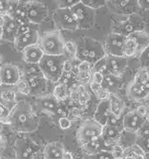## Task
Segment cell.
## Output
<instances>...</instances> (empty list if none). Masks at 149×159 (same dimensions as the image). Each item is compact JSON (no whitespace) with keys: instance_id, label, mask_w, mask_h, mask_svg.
<instances>
[{"instance_id":"6da1fadb","label":"cell","mask_w":149,"mask_h":159,"mask_svg":"<svg viewBox=\"0 0 149 159\" xmlns=\"http://www.w3.org/2000/svg\"><path fill=\"white\" fill-rule=\"evenodd\" d=\"M38 123L36 112L25 100L19 101L11 111L9 125L18 133H33L37 129Z\"/></svg>"},{"instance_id":"7a4b0ae2","label":"cell","mask_w":149,"mask_h":159,"mask_svg":"<svg viewBox=\"0 0 149 159\" xmlns=\"http://www.w3.org/2000/svg\"><path fill=\"white\" fill-rule=\"evenodd\" d=\"M105 56V49L98 40L92 38H83L78 45L77 60L79 61H86L94 66Z\"/></svg>"},{"instance_id":"3957f363","label":"cell","mask_w":149,"mask_h":159,"mask_svg":"<svg viewBox=\"0 0 149 159\" xmlns=\"http://www.w3.org/2000/svg\"><path fill=\"white\" fill-rule=\"evenodd\" d=\"M67 58L64 55H44L38 66L46 80L58 83L63 74V63Z\"/></svg>"},{"instance_id":"277c9868","label":"cell","mask_w":149,"mask_h":159,"mask_svg":"<svg viewBox=\"0 0 149 159\" xmlns=\"http://www.w3.org/2000/svg\"><path fill=\"white\" fill-rule=\"evenodd\" d=\"M65 41L59 31H51L44 33L39 36L38 45L45 55L58 56L64 53Z\"/></svg>"},{"instance_id":"5b68a950","label":"cell","mask_w":149,"mask_h":159,"mask_svg":"<svg viewBox=\"0 0 149 159\" xmlns=\"http://www.w3.org/2000/svg\"><path fill=\"white\" fill-rule=\"evenodd\" d=\"M149 46V34L145 31H139L126 36L123 57L140 56L142 52Z\"/></svg>"},{"instance_id":"8992f818","label":"cell","mask_w":149,"mask_h":159,"mask_svg":"<svg viewBox=\"0 0 149 159\" xmlns=\"http://www.w3.org/2000/svg\"><path fill=\"white\" fill-rule=\"evenodd\" d=\"M144 21L142 16L135 13L129 16H124L123 19L118 21L112 28V33L128 36L135 32L144 31Z\"/></svg>"},{"instance_id":"52a82bcc","label":"cell","mask_w":149,"mask_h":159,"mask_svg":"<svg viewBox=\"0 0 149 159\" xmlns=\"http://www.w3.org/2000/svg\"><path fill=\"white\" fill-rule=\"evenodd\" d=\"M103 126L97 122L95 119L85 120L78 129L77 138L81 146L97 137L101 136Z\"/></svg>"},{"instance_id":"ba28073f","label":"cell","mask_w":149,"mask_h":159,"mask_svg":"<svg viewBox=\"0 0 149 159\" xmlns=\"http://www.w3.org/2000/svg\"><path fill=\"white\" fill-rule=\"evenodd\" d=\"M74 16L77 18L78 28L79 29H90L95 24V10L85 6L80 0L76 6L72 9Z\"/></svg>"},{"instance_id":"9c48e42d","label":"cell","mask_w":149,"mask_h":159,"mask_svg":"<svg viewBox=\"0 0 149 159\" xmlns=\"http://www.w3.org/2000/svg\"><path fill=\"white\" fill-rule=\"evenodd\" d=\"M108 10L118 16H129L135 14L140 9L138 1L132 0H115V1H106Z\"/></svg>"},{"instance_id":"30bf717a","label":"cell","mask_w":149,"mask_h":159,"mask_svg":"<svg viewBox=\"0 0 149 159\" xmlns=\"http://www.w3.org/2000/svg\"><path fill=\"white\" fill-rule=\"evenodd\" d=\"M55 25L64 30L74 31L78 29L77 18L71 9H60L58 8L53 16Z\"/></svg>"},{"instance_id":"8fae6325","label":"cell","mask_w":149,"mask_h":159,"mask_svg":"<svg viewBox=\"0 0 149 159\" xmlns=\"http://www.w3.org/2000/svg\"><path fill=\"white\" fill-rule=\"evenodd\" d=\"M126 36H123L118 34L111 33L105 38V52L106 55L112 56H123L124 45H125Z\"/></svg>"},{"instance_id":"7c38bea8","label":"cell","mask_w":149,"mask_h":159,"mask_svg":"<svg viewBox=\"0 0 149 159\" xmlns=\"http://www.w3.org/2000/svg\"><path fill=\"white\" fill-rule=\"evenodd\" d=\"M27 13L30 23L38 26L46 19L48 9L38 1H27Z\"/></svg>"},{"instance_id":"4fadbf2b","label":"cell","mask_w":149,"mask_h":159,"mask_svg":"<svg viewBox=\"0 0 149 159\" xmlns=\"http://www.w3.org/2000/svg\"><path fill=\"white\" fill-rule=\"evenodd\" d=\"M39 147L36 143L25 138L20 139L16 143L17 159H35Z\"/></svg>"},{"instance_id":"5bb4252c","label":"cell","mask_w":149,"mask_h":159,"mask_svg":"<svg viewBox=\"0 0 149 159\" xmlns=\"http://www.w3.org/2000/svg\"><path fill=\"white\" fill-rule=\"evenodd\" d=\"M22 79L19 69L12 64H3L0 67V81L1 85L17 86Z\"/></svg>"},{"instance_id":"9a60e30c","label":"cell","mask_w":149,"mask_h":159,"mask_svg":"<svg viewBox=\"0 0 149 159\" xmlns=\"http://www.w3.org/2000/svg\"><path fill=\"white\" fill-rule=\"evenodd\" d=\"M146 121L147 118L140 116L136 111H129L123 116V131L129 134H138Z\"/></svg>"},{"instance_id":"2e32d148","label":"cell","mask_w":149,"mask_h":159,"mask_svg":"<svg viewBox=\"0 0 149 159\" xmlns=\"http://www.w3.org/2000/svg\"><path fill=\"white\" fill-rule=\"evenodd\" d=\"M17 86L1 85L0 86V104L12 111L18 103L17 101Z\"/></svg>"},{"instance_id":"e0dca14e","label":"cell","mask_w":149,"mask_h":159,"mask_svg":"<svg viewBox=\"0 0 149 159\" xmlns=\"http://www.w3.org/2000/svg\"><path fill=\"white\" fill-rule=\"evenodd\" d=\"M105 60L108 68V71L110 75L122 76L123 74L127 67V58L122 56H112V55H106Z\"/></svg>"},{"instance_id":"ac0fdd59","label":"cell","mask_w":149,"mask_h":159,"mask_svg":"<svg viewBox=\"0 0 149 159\" xmlns=\"http://www.w3.org/2000/svg\"><path fill=\"white\" fill-rule=\"evenodd\" d=\"M45 55L38 44L30 46L22 51L23 60L28 65H38Z\"/></svg>"},{"instance_id":"d6986e66","label":"cell","mask_w":149,"mask_h":159,"mask_svg":"<svg viewBox=\"0 0 149 159\" xmlns=\"http://www.w3.org/2000/svg\"><path fill=\"white\" fill-rule=\"evenodd\" d=\"M38 41H39L38 31L34 30V31H31L28 34L17 36L16 38V40H14L13 44H14V47H16L17 50L23 51L24 49H26L30 46L38 44Z\"/></svg>"},{"instance_id":"ffe728a7","label":"cell","mask_w":149,"mask_h":159,"mask_svg":"<svg viewBox=\"0 0 149 159\" xmlns=\"http://www.w3.org/2000/svg\"><path fill=\"white\" fill-rule=\"evenodd\" d=\"M24 78L31 89V94L42 96L43 93L46 90V79L44 78V76L42 75H26Z\"/></svg>"},{"instance_id":"44dd1931","label":"cell","mask_w":149,"mask_h":159,"mask_svg":"<svg viewBox=\"0 0 149 159\" xmlns=\"http://www.w3.org/2000/svg\"><path fill=\"white\" fill-rule=\"evenodd\" d=\"M4 24L2 27V40L8 42H14L17 37L18 26L8 14H3Z\"/></svg>"},{"instance_id":"7402d4cb","label":"cell","mask_w":149,"mask_h":159,"mask_svg":"<svg viewBox=\"0 0 149 159\" xmlns=\"http://www.w3.org/2000/svg\"><path fill=\"white\" fill-rule=\"evenodd\" d=\"M122 134H123V131H121V129H116V128H113V127H110L107 125L103 127L101 137L103 138L104 141H105L106 145L109 147L110 151L114 145L120 143Z\"/></svg>"},{"instance_id":"603a6c76","label":"cell","mask_w":149,"mask_h":159,"mask_svg":"<svg viewBox=\"0 0 149 159\" xmlns=\"http://www.w3.org/2000/svg\"><path fill=\"white\" fill-rule=\"evenodd\" d=\"M111 116V111H110V105L109 100H103L99 103L96 111L94 112V118L97 122H99L103 127L107 124V121L109 117Z\"/></svg>"},{"instance_id":"cb8c5ba5","label":"cell","mask_w":149,"mask_h":159,"mask_svg":"<svg viewBox=\"0 0 149 159\" xmlns=\"http://www.w3.org/2000/svg\"><path fill=\"white\" fill-rule=\"evenodd\" d=\"M60 102L52 95H42L37 99V106L44 111H47L53 114H56V111Z\"/></svg>"},{"instance_id":"d4e9b609","label":"cell","mask_w":149,"mask_h":159,"mask_svg":"<svg viewBox=\"0 0 149 159\" xmlns=\"http://www.w3.org/2000/svg\"><path fill=\"white\" fill-rule=\"evenodd\" d=\"M126 93L129 99L134 101H142L149 98V94L143 87L136 82H130L126 88Z\"/></svg>"},{"instance_id":"484cf974","label":"cell","mask_w":149,"mask_h":159,"mask_svg":"<svg viewBox=\"0 0 149 159\" xmlns=\"http://www.w3.org/2000/svg\"><path fill=\"white\" fill-rule=\"evenodd\" d=\"M82 149L89 156L99 153L103 151H110L109 147L106 145L105 141L103 140V138L101 136L89 141L88 143L85 144V145L82 146Z\"/></svg>"},{"instance_id":"4316f807","label":"cell","mask_w":149,"mask_h":159,"mask_svg":"<svg viewBox=\"0 0 149 159\" xmlns=\"http://www.w3.org/2000/svg\"><path fill=\"white\" fill-rule=\"evenodd\" d=\"M65 152L64 146L61 143H49L44 148V159H61Z\"/></svg>"},{"instance_id":"83f0119b","label":"cell","mask_w":149,"mask_h":159,"mask_svg":"<svg viewBox=\"0 0 149 159\" xmlns=\"http://www.w3.org/2000/svg\"><path fill=\"white\" fill-rule=\"evenodd\" d=\"M122 85H123L122 76H117L108 74L104 75V80L101 86L104 89H106L111 94H117L118 91L121 89Z\"/></svg>"},{"instance_id":"f1b7e54d","label":"cell","mask_w":149,"mask_h":159,"mask_svg":"<svg viewBox=\"0 0 149 159\" xmlns=\"http://www.w3.org/2000/svg\"><path fill=\"white\" fill-rule=\"evenodd\" d=\"M108 100H109L111 114H113L114 116L117 117H123V113L125 108V104L123 101L117 94H110Z\"/></svg>"},{"instance_id":"f546056e","label":"cell","mask_w":149,"mask_h":159,"mask_svg":"<svg viewBox=\"0 0 149 159\" xmlns=\"http://www.w3.org/2000/svg\"><path fill=\"white\" fill-rule=\"evenodd\" d=\"M123 159H145V153L137 144H133L124 149Z\"/></svg>"},{"instance_id":"4dcf8cb0","label":"cell","mask_w":149,"mask_h":159,"mask_svg":"<svg viewBox=\"0 0 149 159\" xmlns=\"http://www.w3.org/2000/svg\"><path fill=\"white\" fill-rule=\"evenodd\" d=\"M70 93H71V90L68 86L62 83H57L54 88L53 95L59 101V102H63V101L69 98Z\"/></svg>"},{"instance_id":"1f68e13d","label":"cell","mask_w":149,"mask_h":159,"mask_svg":"<svg viewBox=\"0 0 149 159\" xmlns=\"http://www.w3.org/2000/svg\"><path fill=\"white\" fill-rule=\"evenodd\" d=\"M78 54V45L73 41H65L64 44V53L63 55L67 59L70 60H77Z\"/></svg>"},{"instance_id":"d6a6232c","label":"cell","mask_w":149,"mask_h":159,"mask_svg":"<svg viewBox=\"0 0 149 159\" xmlns=\"http://www.w3.org/2000/svg\"><path fill=\"white\" fill-rule=\"evenodd\" d=\"M90 86H91V89L92 91L94 92V93L96 94V96L100 100V101H103V100H107L110 96V93L106 90L104 89L101 85H96V84H93V83H90Z\"/></svg>"},{"instance_id":"836d02e7","label":"cell","mask_w":149,"mask_h":159,"mask_svg":"<svg viewBox=\"0 0 149 159\" xmlns=\"http://www.w3.org/2000/svg\"><path fill=\"white\" fill-rule=\"evenodd\" d=\"M148 78H149V71L146 70H144V69L140 68L138 70V71L136 73L135 77H134V80L133 81L142 86L147 81Z\"/></svg>"},{"instance_id":"e575fe53","label":"cell","mask_w":149,"mask_h":159,"mask_svg":"<svg viewBox=\"0 0 149 159\" xmlns=\"http://www.w3.org/2000/svg\"><path fill=\"white\" fill-rule=\"evenodd\" d=\"M106 125L118 129L123 132V117H117V116H114L113 114H111V116L109 117Z\"/></svg>"},{"instance_id":"d590c367","label":"cell","mask_w":149,"mask_h":159,"mask_svg":"<svg viewBox=\"0 0 149 159\" xmlns=\"http://www.w3.org/2000/svg\"><path fill=\"white\" fill-rule=\"evenodd\" d=\"M137 145L143 151L144 153L149 152V136H142L137 135L136 143Z\"/></svg>"},{"instance_id":"8d00e7d4","label":"cell","mask_w":149,"mask_h":159,"mask_svg":"<svg viewBox=\"0 0 149 159\" xmlns=\"http://www.w3.org/2000/svg\"><path fill=\"white\" fill-rule=\"evenodd\" d=\"M17 93H19L23 95H30L31 94V89H30L29 84L25 80L24 77H22V79L17 83Z\"/></svg>"},{"instance_id":"74e56055","label":"cell","mask_w":149,"mask_h":159,"mask_svg":"<svg viewBox=\"0 0 149 159\" xmlns=\"http://www.w3.org/2000/svg\"><path fill=\"white\" fill-rule=\"evenodd\" d=\"M139 59L141 63V68L149 71V46L139 56Z\"/></svg>"},{"instance_id":"f35d334b","label":"cell","mask_w":149,"mask_h":159,"mask_svg":"<svg viewBox=\"0 0 149 159\" xmlns=\"http://www.w3.org/2000/svg\"><path fill=\"white\" fill-rule=\"evenodd\" d=\"M81 2L93 10L99 9L102 6H105L106 5V1L105 0H81Z\"/></svg>"},{"instance_id":"ab89813d","label":"cell","mask_w":149,"mask_h":159,"mask_svg":"<svg viewBox=\"0 0 149 159\" xmlns=\"http://www.w3.org/2000/svg\"><path fill=\"white\" fill-rule=\"evenodd\" d=\"M92 80V73L89 71V73H77V81L80 85H86V84H90Z\"/></svg>"},{"instance_id":"60d3db41","label":"cell","mask_w":149,"mask_h":159,"mask_svg":"<svg viewBox=\"0 0 149 159\" xmlns=\"http://www.w3.org/2000/svg\"><path fill=\"white\" fill-rule=\"evenodd\" d=\"M11 111L0 104V124H8Z\"/></svg>"},{"instance_id":"b9f144b4","label":"cell","mask_w":149,"mask_h":159,"mask_svg":"<svg viewBox=\"0 0 149 159\" xmlns=\"http://www.w3.org/2000/svg\"><path fill=\"white\" fill-rule=\"evenodd\" d=\"M124 147H123V145H121L120 143L116 144L114 145L112 148H111V152L112 154L114 155L115 158H123V152H124Z\"/></svg>"},{"instance_id":"7bdbcfd3","label":"cell","mask_w":149,"mask_h":159,"mask_svg":"<svg viewBox=\"0 0 149 159\" xmlns=\"http://www.w3.org/2000/svg\"><path fill=\"white\" fill-rule=\"evenodd\" d=\"M89 157H90V159H115L114 155L110 151H103L99 153L90 155Z\"/></svg>"},{"instance_id":"ee69618b","label":"cell","mask_w":149,"mask_h":159,"mask_svg":"<svg viewBox=\"0 0 149 159\" xmlns=\"http://www.w3.org/2000/svg\"><path fill=\"white\" fill-rule=\"evenodd\" d=\"M80 0H63V1H58V8L60 9H72L76 6Z\"/></svg>"},{"instance_id":"f6af8a7d","label":"cell","mask_w":149,"mask_h":159,"mask_svg":"<svg viewBox=\"0 0 149 159\" xmlns=\"http://www.w3.org/2000/svg\"><path fill=\"white\" fill-rule=\"evenodd\" d=\"M93 69V66L86 61H79L77 67L78 73H89Z\"/></svg>"},{"instance_id":"bcb514c9","label":"cell","mask_w":149,"mask_h":159,"mask_svg":"<svg viewBox=\"0 0 149 159\" xmlns=\"http://www.w3.org/2000/svg\"><path fill=\"white\" fill-rule=\"evenodd\" d=\"M104 80V75L99 73V71L93 70L92 71V80L91 83L96 84V85H102Z\"/></svg>"},{"instance_id":"7dc6e473","label":"cell","mask_w":149,"mask_h":159,"mask_svg":"<svg viewBox=\"0 0 149 159\" xmlns=\"http://www.w3.org/2000/svg\"><path fill=\"white\" fill-rule=\"evenodd\" d=\"M58 126L62 129H68L72 126V121L69 119V117H59Z\"/></svg>"},{"instance_id":"c3c4849f","label":"cell","mask_w":149,"mask_h":159,"mask_svg":"<svg viewBox=\"0 0 149 159\" xmlns=\"http://www.w3.org/2000/svg\"><path fill=\"white\" fill-rule=\"evenodd\" d=\"M135 111H137V113L140 115V116L144 117V118H147V115H148V113H149V109H148V107H146V106H144V105H141V106H139Z\"/></svg>"},{"instance_id":"681fc988","label":"cell","mask_w":149,"mask_h":159,"mask_svg":"<svg viewBox=\"0 0 149 159\" xmlns=\"http://www.w3.org/2000/svg\"><path fill=\"white\" fill-rule=\"evenodd\" d=\"M74 60L66 59L63 63V73H73L74 71Z\"/></svg>"},{"instance_id":"f907efd6","label":"cell","mask_w":149,"mask_h":159,"mask_svg":"<svg viewBox=\"0 0 149 159\" xmlns=\"http://www.w3.org/2000/svg\"><path fill=\"white\" fill-rule=\"evenodd\" d=\"M138 4L140 9L149 11V0H138Z\"/></svg>"},{"instance_id":"816d5d0a","label":"cell","mask_w":149,"mask_h":159,"mask_svg":"<svg viewBox=\"0 0 149 159\" xmlns=\"http://www.w3.org/2000/svg\"><path fill=\"white\" fill-rule=\"evenodd\" d=\"M61 159H74V156H73V154H72L71 152H65Z\"/></svg>"},{"instance_id":"f5cc1de1","label":"cell","mask_w":149,"mask_h":159,"mask_svg":"<svg viewBox=\"0 0 149 159\" xmlns=\"http://www.w3.org/2000/svg\"><path fill=\"white\" fill-rule=\"evenodd\" d=\"M142 87L145 89V91L147 92V93L149 94V78H148V79H147V81L142 85Z\"/></svg>"},{"instance_id":"db71d44e","label":"cell","mask_w":149,"mask_h":159,"mask_svg":"<svg viewBox=\"0 0 149 159\" xmlns=\"http://www.w3.org/2000/svg\"><path fill=\"white\" fill-rule=\"evenodd\" d=\"M5 147V140L4 138L1 136V134H0V150L3 149Z\"/></svg>"},{"instance_id":"11a10c76","label":"cell","mask_w":149,"mask_h":159,"mask_svg":"<svg viewBox=\"0 0 149 159\" xmlns=\"http://www.w3.org/2000/svg\"><path fill=\"white\" fill-rule=\"evenodd\" d=\"M2 40V28H0V41Z\"/></svg>"},{"instance_id":"9f6ffc18","label":"cell","mask_w":149,"mask_h":159,"mask_svg":"<svg viewBox=\"0 0 149 159\" xmlns=\"http://www.w3.org/2000/svg\"><path fill=\"white\" fill-rule=\"evenodd\" d=\"M145 159H149V152L145 153Z\"/></svg>"},{"instance_id":"6f0895ef","label":"cell","mask_w":149,"mask_h":159,"mask_svg":"<svg viewBox=\"0 0 149 159\" xmlns=\"http://www.w3.org/2000/svg\"><path fill=\"white\" fill-rule=\"evenodd\" d=\"M0 62H1V56H0Z\"/></svg>"},{"instance_id":"680465c9","label":"cell","mask_w":149,"mask_h":159,"mask_svg":"<svg viewBox=\"0 0 149 159\" xmlns=\"http://www.w3.org/2000/svg\"><path fill=\"white\" fill-rule=\"evenodd\" d=\"M115 159H123V158H115Z\"/></svg>"},{"instance_id":"91938a15","label":"cell","mask_w":149,"mask_h":159,"mask_svg":"<svg viewBox=\"0 0 149 159\" xmlns=\"http://www.w3.org/2000/svg\"><path fill=\"white\" fill-rule=\"evenodd\" d=\"M0 86H1V81H0Z\"/></svg>"},{"instance_id":"94428289","label":"cell","mask_w":149,"mask_h":159,"mask_svg":"<svg viewBox=\"0 0 149 159\" xmlns=\"http://www.w3.org/2000/svg\"><path fill=\"white\" fill-rule=\"evenodd\" d=\"M0 128H1V124H0Z\"/></svg>"},{"instance_id":"6125c7cd","label":"cell","mask_w":149,"mask_h":159,"mask_svg":"<svg viewBox=\"0 0 149 159\" xmlns=\"http://www.w3.org/2000/svg\"><path fill=\"white\" fill-rule=\"evenodd\" d=\"M0 159H2V158H1V157H0Z\"/></svg>"},{"instance_id":"be15d7a7","label":"cell","mask_w":149,"mask_h":159,"mask_svg":"<svg viewBox=\"0 0 149 159\" xmlns=\"http://www.w3.org/2000/svg\"><path fill=\"white\" fill-rule=\"evenodd\" d=\"M2 159H5V158H2Z\"/></svg>"}]
</instances>
